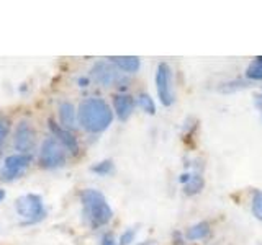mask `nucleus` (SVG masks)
<instances>
[{
  "label": "nucleus",
  "instance_id": "1",
  "mask_svg": "<svg viewBox=\"0 0 262 245\" xmlns=\"http://www.w3.org/2000/svg\"><path fill=\"white\" fill-rule=\"evenodd\" d=\"M113 111L102 98H87L79 106V122L89 133H102L112 125Z\"/></svg>",
  "mask_w": 262,
  "mask_h": 245
},
{
  "label": "nucleus",
  "instance_id": "2",
  "mask_svg": "<svg viewBox=\"0 0 262 245\" xmlns=\"http://www.w3.org/2000/svg\"><path fill=\"white\" fill-rule=\"evenodd\" d=\"M80 200H82V206H84L85 219L92 227L105 226L112 220L113 211L110 208V204L106 203L105 196L98 190H94V188L84 190L80 194Z\"/></svg>",
  "mask_w": 262,
  "mask_h": 245
},
{
  "label": "nucleus",
  "instance_id": "3",
  "mask_svg": "<svg viewBox=\"0 0 262 245\" xmlns=\"http://www.w3.org/2000/svg\"><path fill=\"white\" fill-rule=\"evenodd\" d=\"M15 209L25 219L23 224L39 223V220L46 216L43 200H41L38 194H33V193L20 196V198L15 201Z\"/></svg>",
  "mask_w": 262,
  "mask_h": 245
},
{
  "label": "nucleus",
  "instance_id": "4",
  "mask_svg": "<svg viewBox=\"0 0 262 245\" xmlns=\"http://www.w3.org/2000/svg\"><path fill=\"white\" fill-rule=\"evenodd\" d=\"M39 160L45 168H61L66 163L64 147L54 137H48L41 145Z\"/></svg>",
  "mask_w": 262,
  "mask_h": 245
},
{
  "label": "nucleus",
  "instance_id": "5",
  "mask_svg": "<svg viewBox=\"0 0 262 245\" xmlns=\"http://www.w3.org/2000/svg\"><path fill=\"white\" fill-rule=\"evenodd\" d=\"M156 88H158L159 100L164 106H170L176 102L174 85H172V70L166 62H161L158 72H156Z\"/></svg>",
  "mask_w": 262,
  "mask_h": 245
},
{
  "label": "nucleus",
  "instance_id": "6",
  "mask_svg": "<svg viewBox=\"0 0 262 245\" xmlns=\"http://www.w3.org/2000/svg\"><path fill=\"white\" fill-rule=\"evenodd\" d=\"M31 163V157L28 154H13L8 155V157L4 160V167H2V180H7V182H12L15 178H20L25 170L28 168V165Z\"/></svg>",
  "mask_w": 262,
  "mask_h": 245
},
{
  "label": "nucleus",
  "instance_id": "7",
  "mask_svg": "<svg viewBox=\"0 0 262 245\" xmlns=\"http://www.w3.org/2000/svg\"><path fill=\"white\" fill-rule=\"evenodd\" d=\"M92 76L98 84H102L103 87H110L121 80L118 69L113 67L108 62H97L92 69Z\"/></svg>",
  "mask_w": 262,
  "mask_h": 245
},
{
  "label": "nucleus",
  "instance_id": "8",
  "mask_svg": "<svg viewBox=\"0 0 262 245\" xmlns=\"http://www.w3.org/2000/svg\"><path fill=\"white\" fill-rule=\"evenodd\" d=\"M35 142V131L28 121H21L15 133V147L20 154H27Z\"/></svg>",
  "mask_w": 262,
  "mask_h": 245
},
{
  "label": "nucleus",
  "instance_id": "9",
  "mask_svg": "<svg viewBox=\"0 0 262 245\" xmlns=\"http://www.w3.org/2000/svg\"><path fill=\"white\" fill-rule=\"evenodd\" d=\"M49 128H51L53 134L56 136L54 139L64 147V149L71 151L72 154H77V151H79V144H77V139L74 137L72 133H69V131H68V129H64V128H59L53 119H49Z\"/></svg>",
  "mask_w": 262,
  "mask_h": 245
},
{
  "label": "nucleus",
  "instance_id": "10",
  "mask_svg": "<svg viewBox=\"0 0 262 245\" xmlns=\"http://www.w3.org/2000/svg\"><path fill=\"white\" fill-rule=\"evenodd\" d=\"M113 106H115V111H117V116L121 121H126L131 116V113H133L135 100L129 95H118V96H115Z\"/></svg>",
  "mask_w": 262,
  "mask_h": 245
},
{
  "label": "nucleus",
  "instance_id": "11",
  "mask_svg": "<svg viewBox=\"0 0 262 245\" xmlns=\"http://www.w3.org/2000/svg\"><path fill=\"white\" fill-rule=\"evenodd\" d=\"M112 64H115L120 70L133 74L139 69V57L136 56H115L110 57Z\"/></svg>",
  "mask_w": 262,
  "mask_h": 245
},
{
  "label": "nucleus",
  "instance_id": "12",
  "mask_svg": "<svg viewBox=\"0 0 262 245\" xmlns=\"http://www.w3.org/2000/svg\"><path fill=\"white\" fill-rule=\"evenodd\" d=\"M59 121L64 129H72L76 125V110H74L72 103L69 102H62L59 105Z\"/></svg>",
  "mask_w": 262,
  "mask_h": 245
},
{
  "label": "nucleus",
  "instance_id": "13",
  "mask_svg": "<svg viewBox=\"0 0 262 245\" xmlns=\"http://www.w3.org/2000/svg\"><path fill=\"white\" fill-rule=\"evenodd\" d=\"M210 234V226L207 223H199L192 226L190 229H188L187 232V239L190 240H199V239H205Z\"/></svg>",
  "mask_w": 262,
  "mask_h": 245
},
{
  "label": "nucleus",
  "instance_id": "14",
  "mask_svg": "<svg viewBox=\"0 0 262 245\" xmlns=\"http://www.w3.org/2000/svg\"><path fill=\"white\" fill-rule=\"evenodd\" d=\"M246 77L249 80H262V56L256 57V61L249 64L248 70H246Z\"/></svg>",
  "mask_w": 262,
  "mask_h": 245
},
{
  "label": "nucleus",
  "instance_id": "15",
  "mask_svg": "<svg viewBox=\"0 0 262 245\" xmlns=\"http://www.w3.org/2000/svg\"><path fill=\"white\" fill-rule=\"evenodd\" d=\"M205 182L200 175H190V180L185 183V190L188 194H195V193H200L202 188H203Z\"/></svg>",
  "mask_w": 262,
  "mask_h": 245
},
{
  "label": "nucleus",
  "instance_id": "16",
  "mask_svg": "<svg viewBox=\"0 0 262 245\" xmlns=\"http://www.w3.org/2000/svg\"><path fill=\"white\" fill-rule=\"evenodd\" d=\"M138 105H139V108H141L143 111H146L147 114L156 113V105L152 102V98L147 93H141L138 96Z\"/></svg>",
  "mask_w": 262,
  "mask_h": 245
},
{
  "label": "nucleus",
  "instance_id": "17",
  "mask_svg": "<svg viewBox=\"0 0 262 245\" xmlns=\"http://www.w3.org/2000/svg\"><path fill=\"white\" fill-rule=\"evenodd\" d=\"M90 170H92L94 174H97V175H110V174H113L115 165H113L112 160H102V162L95 163V165H92V168H90Z\"/></svg>",
  "mask_w": 262,
  "mask_h": 245
},
{
  "label": "nucleus",
  "instance_id": "18",
  "mask_svg": "<svg viewBox=\"0 0 262 245\" xmlns=\"http://www.w3.org/2000/svg\"><path fill=\"white\" fill-rule=\"evenodd\" d=\"M252 214L262 220V191H257L252 198Z\"/></svg>",
  "mask_w": 262,
  "mask_h": 245
},
{
  "label": "nucleus",
  "instance_id": "19",
  "mask_svg": "<svg viewBox=\"0 0 262 245\" xmlns=\"http://www.w3.org/2000/svg\"><path fill=\"white\" fill-rule=\"evenodd\" d=\"M135 237H136V229L135 227L126 229V231L123 232L121 237H120V245H129L131 242L135 240Z\"/></svg>",
  "mask_w": 262,
  "mask_h": 245
},
{
  "label": "nucleus",
  "instance_id": "20",
  "mask_svg": "<svg viewBox=\"0 0 262 245\" xmlns=\"http://www.w3.org/2000/svg\"><path fill=\"white\" fill-rule=\"evenodd\" d=\"M7 134H8V125L5 121H0V145L4 144Z\"/></svg>",
  "mask_w": 262,
  "mask_h": 245
},
{
  "label": "nucleus",
  "instance_id": "21",
  "mask_svg": "<svg viewBox=\"0 0 262 245\" xmlns=\"http://www.w3.org/2000/svg\"><path fill=\"white\" fill-rule=\"evenodd\" d=\"M102 245H117V242H115V239L112 235H105L103 240H102Z\"/></svg>",
  "mask_w": 262,
  "mask_h": 245
},
{
  "label": "nucleus",
  "instance_id": "22",
  "mask_svg": "<svg viewBox=\"0 0 262 245\" xmlns=\"http://www.w3.org/2000/svg\"><path fill=\"white\" fill-rule=\"evenodd\" d=\"M254 102H256L257 108L262 110V95H256V96H254Z\"/></svg>",
  "mask_w": 262,
  "mask_h": 245
},
{
  "label": "nucleus",
  "instance_id": "23",
  "mask_svg": "<svg viewBox=\"0 0 262 245\" xmlns=\"http://www.w3.org/2000/svg\"><path fill=\"white\" fill-rule=\"evenodd\" d=\"M79 84H80V87H87L89 80L87 79H79Z\"/></svg>",
  "mask_w": 262,
  "mask_h": 245
},
{
  "label": "nucleus",
  "instance_id": "24",
  "mask_svg": "<svg viewBox=\"0 0 262 245\" xmlns=\"http://www.w3.org/2000/svg\"><path fill=\"white\" fill-rule=\"evenodd\" d=\"M5 198V191L4 190H0V201H2Z\"/></svg>",
  "mask_w": 262,
  "mask_h": 245
}]
</instances>
